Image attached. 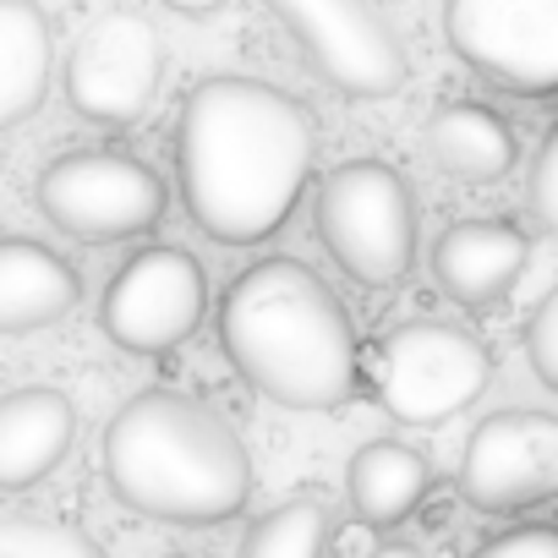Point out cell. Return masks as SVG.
I'll use <instances>...</instances> for the list:
<instances>
[{"label": "cell", "instance_id": "obj_9", "mask_svg": "<svg viewBox=\"0 0 558 558\" xmlns=\"http://www.w3.org/2000/svg\"><path fill=\"white\" fill-rule=\"evenodd\" d=\"M444 39L504 94H558V0H444Z\"/></svg>", "mask_w": 558, "mask_h": 558}, {"label": "cell", "instance_id": "obj_11", "mask_svg": "<svg viewBox=\"0 0 558 558\" xmlns=\"http://www.w3.org/2000/svg\"><path fill=\"white\" fill-rule=\"evenodd\" d=\"M460 493L482 514H525L558 498V416L553 411H498L460 454Z\"/></svg>", "mask_w": 558, "mask_h": 558}, {"label": "cell", "instance_id": "obj_22", "mask_svg": "<svg viewBox=\"0 0 558 558\" xmlns=\"http://www.w3.org/2000/svg\"><path fill=\"white\" fill-rule=\"evenodd\" d=\"M471 558H558V525H520L482 542Z\"/></svg>", "mask_w": 558, "mask_h": 558}, {"label": "cell", "instance_id": "obj_20", "mask_svg": "<svg viewBox=\"0 0 558 558\" xmlns=\"http://www.w3.org/2000/svg\"><path fill=\"white\" fill-rule=\"evenodd\" d=\"M525 362H531V373L558 395V286L536 302V313H531V324H525Z\"/></svg>", "mask_w": 558, "mask_h": 558}, {"label": "cell", "instance_id": "obj_5", "mask_svg": "<svg viewBox=\"0 0 558 558\" xmlns=\"http://www.w3.org/2000/svg\"><path fill=\"white\" fill-rule=\"evenodd\" d=\"M378 405L405 427H438L476 405V395L493 384V356L476 335L454 324H400L384 335L373 362Z\"/></svg>", "mask_w": 558, "mask_h": 558}, {"label": "cell", "instance_id": "obj_3", "mask_svg": "<svg viewBox=\"0 0 558 558\" xmlns=\"http://www.w3.org/2000/svg\"><path fill=\"white\" fill-rule=\"evenodd\" d=\"M110 493L165 525H219L252 498V454L241 433L181 389L132 395L105 427Z\"/></svg>", "mask_w": 558, "mask_h": 558}, {"label": "cell", "instance_id": "obj_8", "mask_svg": "<svg viewBox=\"0 0 558 558\" xmlns=\"http://www.w3.org/2000/svg\"><path fill=\"white\" fill-rule=\"evenodd\" d=\"M208 313V279L186 246H143L105 286L99 329L132 356H165L197 335Z\"/></svg>", "mask_w": 558, "mask_h": 558}, {"label": "cell", "instance_id": "obj_15", "mask_svg": "<svg viewBox=\"0 0 558 558\" xmlns=\"http://www.w3.org/2000/svg\"><path fill=\"white\" fill-rule=\"evenodd\" d=\"M422 148H427V159H433L449 181H460V186H493V181H504V175L514 170V154H520L509 121H504L498 110L465 105V99L427 116Z\"/></svg>", "mask_w": 558, "mask_h": 558}, {"label": "cell", "instance_id": "obj_10", "mask_svg": "<svg viewBox=\"0 0 558 558\" xmlns=\"http://www.w3.org/2000/svg\"><path fill=\"white\" fill-rule=\"evenodd\" d=\"M165 77V39L143 12L94 17L66 56V105L94 126H137Z\"/></svg>", "mask_w": 558, "mask_h": 558}, {"label": "cell", "instance_id": "obj_7", "mask_svg": "<svg viewBox=\"0 0 558 558\" xmlns=\"http://www.w3.org/2000/svg\"><path fill=\"white\" fill-rule=\"evenodd\" d=\"M296 39L307 66L345 99H389L405 88L411 61L400 34L373 12V0H263Z\"/></svg>", "mask_w": 558, "mask_h": 558}, {"label": "cell", "instance_id": "obj_21", "mask_svg": "<svg viewBox=\"0 0 558 558\" xmlns=\"http://www.w3.org/2000/svg\"><path fill=\"white\" fill-rule=\"evenodd\" d=\"M525 208L536 214V225H542L547 235H558V126L542 137V148H536V159H531Z\"/></svg>", "mask_w": 558, "mask_h": 558}, {"label": "cell", "instance_id": "obj_2", "mask_svg": "<svg viewBox=\"0 0 558 558\" xmlns=\"http://www.w3.org/2000/svg\"><path fill=\"white\" fill-rule=\"evenodd\" d=\"M219 345L257 395L286 411H335L356 395V324L329 279L296 257H263L230 279Z\"/></svg>", "mask_w": 558, "mask_h": 558}, {"label": "cell", "instance_id": "obj_17", "mask_svg": "<svg viewBox=\"0 0 558 558\" xmlns=\"http://www.w3.org/2000/svg\"><path fill=\"white\" fill-rule=\"evenodd\" d=\"M56 39L34 0H0V132L23 126L50 94Z\"/></svg>", "mask_w": 558, "mask_h": 558}, {"label": "cell", "instance_id": "obj_4", "mask_svg": "<svg viewBox=\"0 0 558 558\" xmlns=\"http://www.w3.org/2000/svg\"><path fill=\"white\" fill-rule=\"evenodd\" d=\"M324 252L373 291H389L416 263V197L384 159H351L318 186Z\"/></svg>", "mask_w": 558, "mask_h": 558}, {"label": "cell", "instance_id": "obj_23", "mask_svg": "<svg viewBox=\"0 0 558 558\" xmlns=\"http://www.w3.org/2000/svg\"><path fill=\"white\" fill-rule=\"evenodd\" d=\"M165 7H170V12H181V17H214V12L225 7V0H165Z\"/></svg>", "mask_w": 558, "mask_h": 558}, {"label": "cell", "instance_id": "obj_18", "mask_svg": "<svg viewBox=\"0 0 558 558\" xmlns=\"http://www.w3.org/2000/svg\"><path fill=\"white\" fill-rule=\"evenodd\" d=\"M324 547H329V504L318 493H296L246 525L235 558H324Z\"/></svg>", "mask_w": 558, "mask_h": 558}, {"label": "cell", "instance_id": "obj_24", "mask_svg": "<svg viewBox=\"0 0 558 558\" xmlns=\"http://www.w3.org/2000/svg\"><path fill=\"white\" fill-rule=\"evenodd\" d=\"M367 558H422V553H416L411 542H384V547H373Z\"/></svg>", "mask_w": 558, "mask_h": 558}, {"label": "cell", "instance_id": "obj_1", "mask_svg": "<svg viewBox=\"0 0 558 558\" xmlns=\"http://www.w3.org/2000/svg\"><path fill=\"white\" fill-rule=\"evenodd\" d=\"M318 159V116L274 83L203 77L175 121V181L192 225L219 246L286 230Z\"/></svg>", "mask_w": 558, "mask_h": 558}, {"label": "cell", "instance_id": "obj_12", "mask_svg": "<svg viewBox=\"0 0 558 558\" xmlns=\"http://www.w3.org/2000/svg\"><path fill=\"white\" fill-rule=\"evenodd\" d=\"M531 263V235L514 219H454L433 241V279L460 307H493Z\"/></svg>", "mask_w": 558, "mask_h": 558}, {"label": "cell", "instance_id": "obj_6", "mask_svg": "<svg viewBox=\"0 0 558 558\" xmlns=\"http://www.w3.org/2000/svg\"><path fill=\"white\" fill-rule=\"evenodd\" d=\"M39 214L72 241H126L165 219V181L116 148H77L45 165Z\"/></svg>", "mask_w": 558, "mask_h": 558}, {"label": "cell", "instance_id": "obj_16", "mask_svg": "<svg viewBox=\"0 0 558 558\" xmlns=\"http://www.w3.org/2000/svg\"><path fill=\"white\" fill-rule=\"evenodd\" d=\"M433 487V465L427 454H416L411 444L395 438H373L351 454L345 465V493H351V514L362 525H400L422 509Z\"/></svg>", "mask_w": 558, "mask_h": 558}, {"label": "cell", "instance_id": "obj_25", "mask_svg": "<svg viewBox=\"0 0 558 558\" xmlns=\"http://www.w3.org/2000/svg\"><path fill=\"white\" fill-rule=\"evenodd\" d=\"M165 558H186V553H165Z\"/></svg>", "mask_w": 558, "mask_h": 558}, {"label": "cell", "instance_id": "obj_14", "mask_svg": "<svg viewBox=\"0 0 558 558\" xmlns=\"http://www.w3.org/2000/svg\"><path fill=\"white\" fill-rule=\"evenodd\" d=\"M77 268L28 235H0V335L61 324L77 307Z\"/></svg>", "mask_w": 558, "mask_h": 558}, {"label": "cell", "instance_id": "obj_19", "mask_svg": "<svg viewBox=\"0 0 558 558\" xmlns=\"http://www.w3.org/2000/svg\"><path fill=\"white\" fill-rule=\"evenodd\" d=\"M0 558H105L94 536L66 520L39 514H0Z\"/></svg>", "mask_w": 558, "mask_h": 558}, {"label": "cell", "instance_id": "obj_13", "mask_svg": "<svg viewBox=\"0 0 558 558\" xmlns=\"http://www.w3.org/2000/svg\"><path fill=\"white\" fill-rule=\"evenodd\" d=\"M77 438V411L61 389H12L0 395V493L45 482Z\"/></svg>", "mask_w": 558, "mask_h": 558}]
</instances>
